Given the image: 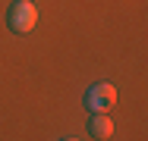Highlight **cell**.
Segmentation results:
<instances>
[{"instance_id": "cell-1", "label": "cell", "mask_w": 148, "mask_h": 141, "mask_svg": "<svg viewBox=\"0 0 148 141\" xmlns=\"http://www.w3.org/2000/svg\"><path fill=\"white\" fill-rule=\"evenodd\" d=\"M6 25L16 35H29L32 28L38 25V6L32 0H16L10 6V13H6Z\"/></svg>"}, {"instance_id": "cell-2", "label": "cell", "mask_w": 148, "mask_h": 141, "mask_svg": "<svg viewBox=\"0 0 148 141\" xmlns=\"http://www.w3.org/2000/svg\"><path fill=\"white\" fill-rule=\"evenodd\" d=\"M117 104V88L110 82H98L88 88V94H85V107L91 113H107L110 107Z\"/></svg>"}, {"instance_id": "cell-3", "label": "cell", "mask_w": 148, "mask_h": 141, "mask_svg": "<svg viewBox=\"0 0 148 141\" xmlns=\"http://www.w3.org/2000/svg\"><path fill=\"white\" fill-rule=\"evenodd\" d=\"M88 132H91L98 141H104V138H110V135H114V122L107 119V113H95V116H91V122H88Z\"/></svg>"}, {"instance_id": "cell-4", "label": "cell", "mask_w": 148, "mask_h": 141, "mask_svg": "<svg viewBox=\"0 0 148 141\" xmlns=\"http://www.w3.org/2000/svg\"><path fill=\"white\" fill-rule=\"evenodd\" d=\"M63 141H79V138H63Z\"/></svg>"}]
</instances>
